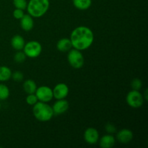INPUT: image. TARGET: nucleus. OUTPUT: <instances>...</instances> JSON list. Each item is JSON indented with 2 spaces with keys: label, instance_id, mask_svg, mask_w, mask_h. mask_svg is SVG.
Returning a JSON list of instances; mask_svg holds the SVG:
<instances>
[{
  "label": "nucleus",
  "instance_id": "1",
  "mask_svg": "<svg viewBox=\"0 0 148 148\" xmlns=\"http://www.w3.org/2000/svg\"><path fill=\"white\" fill-rule=\"evenodd\" d=\"M69 39L74 49L82 51L88 49L92 44L94 35L89 27L79 26L72 32Z\"/></svg>",
  "mask_w": 148,
  "mask_h": 148
},
{
  "label": "nucleus",
  "instance_id": "2",
  "mask_svg": "<svg viewBox=\"0 0 148 148\" xmlns=\"http://www.w3.org/2000/svg\"><path fill=\"white\" fill-rule=\"evenodd\" d=\"M49 5V0H30L27 5V12L33 17H40L46 14Z\"/></svg>",
  "mask_w": 148,
  "mask_h": 148
},
{
  "label": "nucleus",
  "instance_id": "3",
  "mask_svg": "<svg viewBox=\"0 0 148 148\" xmlns=\"http://www.w3.org/2000/svg\"><path fill=\"white\" fill-rule=\"evenodd\" d=\"M33 114L35 118L42 122L50 121L53 116L52 107L44 102H37L33 108Z\"/></svg>",
  "mask_w": 148,
  "mask_h": 148
},
{
  "label": "nucleus",
  "instance_id": "4",
  "mask_svg": "<svg viewBox=\"0 0 148 148\" xmlns=\"http://www.w3.org/2000/svg\"><path fill=\"white\" fill-rule=\"evenodd\" d=\"M67 59L69 64L75 69H80L83 66L85 63V59L82 56V53H81L80 51L75 49H70L69 51Z\"/></svg>",
  "mask_w": 148,
  "mask_h": 148
},
{
  "label": "nucleus",
  "instance_id": "5",
  "mask_svg": "<svg viewBox=\"0 0 148 148\" xmlns=\"http://www.w3.org/2000/svg\"><path fill=\"white\" fill-rule=\"evenodd\" d=\"M23 51L26 56L29 58H36L40 56L42 51V46L39 42L31 40L25 43L23 48Z\"/></svg>",
  "mask_w": 148,
  "mask_h": 148
},
{
  "label": "nucleus",
  "instance_id": "6",
  "mask_svg": "<svg viewBox=\"0 0 148 148\" xmlns=\"http://www.w3.org/2000/svg\"><path fill=\"white\" fill-rule=\"evenodd\" d=\"M127 102L130 106L134 108H138L144 103V97L139 90L130 91L127 95Z\"/></svg>",
  "mask_w": 148,
  "mask_h": 148
},
{
  "label": "nucleus",
  "instance_id": "7",
  "mask_svg": "<svg viewBox=\"0 0 148 148\" xmlns=\"http://www.w3.org/2000/svg\"><path fill=\"white\" fill-rule=\"evenodd\" d=\"M36 95L39 101L48 103L51 101L53 96V91L49 87L40 86L36 90Z\"/></svg>",
  "mask_w": 148,
  "mask_h": 148
},
{
  "label": "nucleus",
  "instance_id": "8",
  "mask_svg": "<svg viewBox=\"0 0 148 148\" xmlns=\"http://www.w3.org/2000/svg\"><path fill=\"white\" fill-rule=\"evenodd\" d=\"M53 96L57 100L64 99L69 94V88L65 83H59L53 90Z\"/></svg>",
  "mask_w": 148,
  "mask_h": 148
},
{
  "label": "nucleus",
  "instance_id": "9",
  "mask_svg": "<svg viewBox=\"0 0 148 148\" xmlns=\"http://www.w3.org/2000/svg\"><path fill=\"white\" fill-rule=\"evenodd\" d=\"M84 139L88 144L94 145L98 143L99 139V133L96 129L90 127L85 131Z\"/></svg>",
  "mask_w": 148,
  "mask_h": 148
},
{
  "label": "nucleus",
  "instance_id": "10",
  "mask_svg": "<svg viewBox=\"0 0 148 148\" xmlns=\"http://www.w3.org/2000/svg\"><path fill=\"white\" fill-rule=\"evenodd\" d=\"M69 108V103L64 99L58 100L53 104L52 109H53V115H61L66 112Z\"/></svg>",
  "mask_w": 148,
  "mask_h": 148
},
{
  "label": "nucleus",
  "instance_id": "11",
  "mask_svg": "<svg viewBox=\"0 0 148 148\" xmlns=\"http://www.w3.org/2000/svg\"><path fill=\"white\" fill-rule=\"evenodd\" d=\"M116 138L121 144H127L133 139V133L131 130L123 129L117 133Z\"/></svg>",
  "mask_w": 148,
  "mask_h": 148
},
{
  "label": "nucleus",
  "instance_id": "12",
  "mask_svg": "<svg viewBox=\"0 0 148 148\" xmlns=\"http://www.w3.org/2000/svg\"><path fill=\"white\" fill-rule=\"evenodd\" d=\"M34 21L33 17L30 14H24L23 17L20 19V26L22 29L25 31H30L33 28Z\"/></svg>",
  "mask_w": 148,
  "mask_h": 148
},
{
  "label": "nucleus",
  "instance_id": "13",
  "mask_svg": "<svg viewBox=\"0 0 148 148\" xmlns=\"http://www.w3.org/2000/svg\"><path fill=\"white\" fill-rule=\"evenodd\" d=\"M56 48H57L58 50L61 52L69 51L70 50V49H72V43H71L70 39L66 38L60 39V40L57 42Z\"/></svg>",
  "mask_w": 148,
  "mask_h": 148
},
{
  "label": "nucleus",
  "instance_id": "14",
  "mask_svg": "<svg viewBox=\"0 0 148 148\" xmlns=\"http://www.w3.org/2000/svg\"><path fill=\"white\" fill-rule=\"evenodd\" d=\"M25 42L23 36L20 35H15L11 40V45L14 49L17 51H21L24 48Z\"/></svg>",
  "mask_w": 148,
  "mask_h": 148
},
{
  "label": "nucleus",
  "instance_id": "15",
  "mask_svg": "<svg viewBox=\"0 0 148 148\" xmlns=\"http://www.w3.org/2000/svg\"><path fill=\"white\" fill-rule=\"evenodd\" d=\"M100 147L102 148H111L115 145V138L111 134L104 135L100 140Z\"/></svg>",
  "mask_w": 148,
  "mask_h": 148
},
{
  "label": "nucleus",
  "instance_id": "16",
  "mask_svg": "<svg viewBox=\"0 0 148 148\" xmlns=\"http://www.w3.org/2000/svg\"><path fill=\"white\" fill-rule=\"evenodd\" d=\"M37 89L36 83L32 79H27L23 83V90L27 94H33Z\"/></svg>",
  "mask_w": 148,
  "mask_h": 148
},
{
  "label": "nucleus",
  "instance_id": "17",
  "mask_svg": "<svg viewBox=\"0 0 148 148\" xmlns=\"http://www.w3.org/2000/svg\"><path fill=\"white\" fill-rule=\"evenodd\" d=\"M73 4L79 10H86L92 4V0H73Z\"/></svg>",
  "mask_w": 148,
  "mask_h": 148
},
{
  "label": "nucleus",
  "instance_id": "18",
  "mask_svg": "<svg viewBox=\"0 0 148 148\" xmlns=\"http://www.w3.org/2000/svg\"><path fill=\"white\" fill-rule=\"evenodd\" d=\"M12 71L8 66H0V81L6 82L8 81L12 77Z\"/></svg>",
  "mask_w": 148,
  "mask_h": 148
},
{
  "label": "nucleus",
  "instance_id": "19",
  "mask_svg": "<svg viewBox=\"0 0 148 148\" xmlns=\"http://www.w3.org/2000/svg\"><path fill=\"white\" fill-rule=\"evenodd\" d=\"M10 96V89L7 85L0 84V101H4Z\"/></svg>",
  "mask_w": 148,
  "mask_h": 148
},
{
  "label": "nucleus",
  "instance_id": "20",
  "mask_svg": "<svg viewBox=\"0 0 148 148\" xmlns=\"http://www.w3.org/2000/svg\"><path fill=\"white\" fill-rule=\"evenodd\" d=\"M26 55L24 53V51H18L17 53L14 54V62L17 63H23L26 59Z\"/></svg>",
  "mask_w": 148,
  "mask_h": 148
},
{
  "label": "nucleus",
  "instance_id": "21",
  "mask_svg": "<svg viewBox=\"0 0 148 148\" xmlns=\"http://www.w3.org/2000/svg\"><path fill=\"white\" fill-rule=\"evenodd\" d=\"M13 4L16 9L24 10L27 8V2L26 0H13Z\"/></svg>",
  "mask_w": 148,
  "mask_h": 148
},
{
  "label": "nucleus",
  "instance_id": "22",
  "mask_svg": "<svg viewBox=\"0 0 148 148\" xmlns=\"http://www.w3.org/2000/svg\"><path fill=\"white\" fill-rule=\"evenodd\" d=\"M132 88L134 90H140L143 87V82L138 78H135L131 82Z\"/></svg>",
  "mask_w": 148,
  "mask_h": 148
},
{
  "label": "nucleus",
  "instance_id": "23",
  "mask_svg": "<svg viewBox=\"0 0 148 148\" xmlns=\"http://www.w3.org/2000/svg\"><path fill=\"white\" fill-rule=\"evenodd\" d=\"M38 101V100L36 95H34V93L28 94V95L26 98V102L30 106H34Z\"/></svg>",
  "mask_w": 148,
  "mask_h": 148
},
{
  "label": "nucleus",
  "instance_id": "24",
  "mask_svg": "<svg viewBox=\"0 0 148 148\" xmlns=\"http://www.w3.org/2000/svg\"><path fill=\"white\" fill-rule=\"evenodd\" d=\"M12 77L13 80L16 81V82H21L24 79V75H23V72H20V71H16V72L12 73Z\"/></svg>",
  "mask_w": 148,
  "mask_h": 148
},
{
  "label": "nucleus",
  "instance_id": "25",
  "mask_svg": "<svg viewBox=\"0 0 148 148\" xmlns=\"http://www.w3.org/2000/svg\"><path fill=\"white\" fill-rule=\"evenodd\" d=\"M24 12L23 10H20V9H16L13 12V17L17 20H20L22 17L24 15Z\"/></svg>",
  "mask_w": 148,
  "mask_h": 148
},
{
  "label": "nucleus",
  "instance_id": "26",
  "mask_svg": "<svg viewBox=\"0 0 148 148\" xmlns=\"http://www.w3.org/2000/svg\"><path fill=\"white\" fill-rule=\"evenodd\" d=\"M105 129L106 131L108 133H109V134H113V133L116 132V127L113 124H111V123L107 124L106 125Z\"/></svg>",
  "mask_w": 148,
  "mask_h": 148
},
{
  "label": "nucleus",
  "instance_id": "27",
  "mask_svg": "<svg viewBox=\"0 0 148 148\" xmlns=\"http://www.w3.org/2000/svg\"><path fill=\"white\" fill-rule=\"evenodd\" d=\"M147 89H146L145 90V96H144V95H143V97H145V100H146V101H147V100H148V98H147V96H148V95H147Z\"/></svg>",
  "mask_w": 148,
  "mask_h": 148
},
{
  "label": "nucleus",
  "instance_id": "28",
  "mask_svg": "<svg viewBox=\"0 0 148 148\" xmlns=\"http://www.w3.org/2000/svg\"><path fill=\"white\" fill-rule=\"evenodd\" d=\"M0 109H1V103H0Z\"/></svg>",
  "mask_w": 148,
  "mask_h": 148
}]
</instances>
